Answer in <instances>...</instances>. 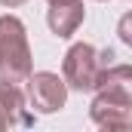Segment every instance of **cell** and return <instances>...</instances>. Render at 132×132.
<instances>
[{
    "label": "cell",
    "mask_w": 132,
    "mask_h": 132,
    "mask_svg": "<svg viewBox=\"0 0 132 132\" xmlns=\"http://www.w3.org/2000/svg\"><path fill=\"white\" fill-rule=\"evenodd\" d=\"M31 77V49L25 25L15 15H0V83H25Z\"/></svg>",
    "instance_id": "obj_1"
},
{
    "label": "cell",
    "mask_w": 132,
    "mask_h": 132,
    "mask_svg": "<svg viewBox=\"0 0 132 132\" xmlns=\"http://www.w3.org/2000/svg\"><path fill=\"white\" fill-rule=\"evenodd\" d=\"M101 74V55L95 52V46L89 43H74L65 52V65H62V77L71 89L77 92H89L95 89Z\"/></svg>",
    "instance_id": "obj_2"
},
{
    "label": "cell",
    "mask_w": 132,
    "mask_h": 132,
    "mask_svg": "<svg viewBox=\"0 0 132 132\" xmlns=\"http://www.w3.org/2000/svg\"><path fill=\"white\" fill-rule=\"evenodd\" d=\"M65 98H68L65 77L49 74V71H40V74H31L28 77V101L40 114H52V111L65 108Z\"/></svg>",
    "instance_id": "obj_3"
},
{
    "label": "cell",
    "mask_w": 132,
    "mask_h": 132,
    "mask_svg": "<svg viewBox=\"0 0 132 132\" xmlns=\"http://www.w3.org/2000/svg\"><path fill=\"white\" fill-rule=\"evenodd\" d=\"M92 120L101 129H129L132 126V95L120 92H98L89 104Z\"/></svg>",
    "instance_id": "obj_4"
},
{
    "label": "cell",
    "mask_w": 132,
    "mask_h": 132,
    "mask_svg": "<svg viewBox=\"0 0 132 132\" xmlns=\"http://www.w3.org/2000/svg\"><path fill=\"white\" fill-rule=\"evenodd\" d=\"M83 15H86L83 0H52L49 3V12H46V22H49L52 34L71 37V34L83 25Z\"/></svg>",
    "instance_id": "obj_5"
},
{
    "label": "cell",
    "mask_w": 132,
    "mask_h": 132,
    "mask_svg": "<svg viewBox=\"0 0 132 132\" xmlns=\"http://www.w3.org/2000/svg\"><path fill=\"white\" fill-rule=\"evenodd\" d=\"M34 117L25 111V95L19 83H0V129L6 126H31Z\"/></svg>",
    "instance_id": "obj_6"
},
{
    "label": "cell",
    "mask_w": 132,
    "mask_h": 132,
    "mask_svg": "<svg viewBox=\"0 0 132 132\" xmlns=\"http://www.w3.org/2000/svg\"><path fill=\"white\" fill-rule=\"evenodd\" d=\"M98 92H120V95H132V68L129 65H114L98 74L95 83Z\"/></svg>",
    "instance_id": "obj_7"
},
{
    "label": "cell",
    "mask_w": 132,
    "mask_h": 132,
    "mask_svg": "<svg viewBox=\"0 0 132 132\" xmlns=\"http://www.w3.org/2000/svg\"><path fill=\"white\" fill-rule=\"evenodd\" d=\"M117 34H120V40H123V43H129V46H132V9L120 19V22H117Z\"/></svg>",
    "instance_id": "obj_8"
},
{
    "label": "cell",
    "mask_w": 132,
    "mask_h": 132,
    "mask_svg": "<svg viewBox=\"0 0 132 132\" xmlns=\"http://www.w3.org/2000/svg\"><path fill=\"white\" fill-rule=\"evenodd\" d=\"M3 6H19V3H25V0H0Z\"/></svg>",
    "instance_id": "obj_9"
},
{
    "label": "cell",
    "mask_w": 132,
    "mask_h": 132,
    "mask_svg": "<svg viewBox=\"0 0 132 132\" xmlns=\"http://www.w3.org/2000/svg\"><path fill=\"white\" fill-rule=\"evenodd\" d=\"M49 3H52V0H49Z\"/></svg>",
    "instance_id": "obj_10"
}]
</instances>
